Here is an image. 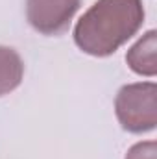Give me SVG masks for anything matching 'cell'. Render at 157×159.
Segmentation results:
<instances>
[{
	"mask_svg": "<svg viewBox=\"0 0 157 159\" xmlns=\"http://www.w3.org/2000/svg\"><path fill=\"white\" fill-rule=\"evenodd\" d=\"M115 111L126 131H152L157 124V85L154 81L124 85L117 94Z\"/></svg>",
	"mask_w": 157,
	"mask_h": 159,
	"instance_id": "2",
	"label": "cell"
},
{
	"mask_svg": "<svg viewBox=\"0 0 157 159\" xmlns=\"http://www.w3.org/2000/svg\"><path fill=\"white\" fill-rule=\"evenodd\" d=\"M79 0H26V19L43 35H61L69 30Z\"/></svg>",
	"mask_w": 157,
	"mask_h": 159,
	"instance_id": "3",
	"label": "cell"
},
{
	"mask_svg": "<svg viewBox=\"0 0 157 159\" xmlns=\"http://www.w3.org/2000/svg\"><path fill=\"white\" fill-rule=\"evenodd\" d=\"M126 159H157V144L155 141H144L131 146L126 154Z\"/></svg>",
	"mask_w": 157,
	"mask_h": 159,
	"instance_id": "6",
	"label": "cell"
},
{
	"mask_svg": "<svg viewBox=\"0 0 157 159\" xmlns=\"http://www.w3.org/2000/svg\"><path fill=\"white\" fill-rule=\"evenodd\" d=\"M144 22L141 0H98L91 6L74 28L79 50L94 57L115 54Z\"/></svg>",
	"mask_w": 157,
	"mask_h": 159,
	"instance_id": "1",
	"label": "cell"
},
{
	"mask_svg": "<svg viewBox=\"0 0 157 159\" xmlns=\"http://www.w3.org/2000/svg\"><path fill=\"white\" fill-rule=\"evenodd\" d=\"M24 76V63L17 50L0 44V96L15 91Z\"/></svg>",
	"mask_w": 157,
	"mask_h": 159,
	"instance_id": "5",
	"label": "cell"
},
{
	"mask_svg": "<svg viewBox=\"0 0 157 159\" xmlns=\"http://www.w3.org/2000/svg\"><path fill=\"white\" fill-rule=\"evenodd\" d=\"M155 48H157V34L155 30H150L128 50L126 63L129 65V69L133 72L152 78V76L157 74Z\"/></svg>",
	"mask_w": 157,
	"mask_h": 159,
	"instance_id": "4",
	"label": "cell"
}]
</instances>
